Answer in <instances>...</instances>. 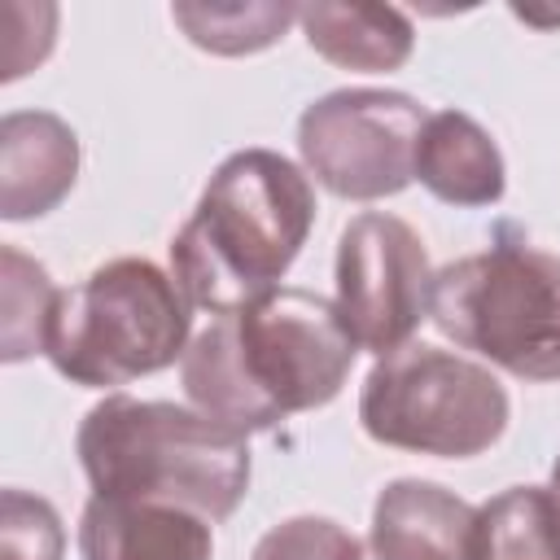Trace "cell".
I'll use <instances>...</instances> for the list:
<instances>
[{
	"instance_id": "cell-1",
	"label": "cell",
	"mask_w": 560,
	"mask_h": 560,
	"mask_svg": "<svg viewBox=\"0 0 560 560\" xmlns=\"http://www.w3.org/2000/svg\"><path fill=\"white\" fill-rule=\"evenodd\" d=\"M354 354L359 341L337 302L280 284L232 315H214L188 341L179 381L201 416L249 438L332 402Z\"/></svg>"
},
{
	"instance_id": "cell-2",
	"label": "cell",
	"mask_w": 560,
	"mask_h": 560,
	"mask_svg": "<svg viewBox=\"0 0 560 560\" xmlns=\"http://www.w3.org/2000/svg\"><path fill=\"white\" fill-rule=\"evenodd\" d=\"M315 228V188L276 149L228 153L171 236V280L188 306L232 315L280 289Z\"/></svg>"
},
{
	"instance_id": "cell-3",
	"label": "cell",
	"mask_w": 560,
	"mask_h": 560,
	"mask_svg": "<svg viewBox=\"0 0 560 560\" xmlns=\"http://www.w3.org/2000/svg\"><path fill=\"white\" fill-rule=\"evenodd\" d=\"M79 464L101 499L171 503L228 521L249 494V438L197 407L105 394L74 433Z\"/></svg>"
},
{
	"instance_id": "cell-4",
	"label": "cell",
	"mask_w": 560,
	"mask_h": 560,
	"mask_svg": "<svg viewBox=\"0 0 560 560\" xmlns=\"http://www.w3.org/2000/svg\"><path fill=\"white\" fill-rule=\"evenodd\" d=\"M179 284L149 258H109L61 289L48 363L83 389H118L184 359L192 315Z\"/></svg>"
},
{
	"instance_id": "cell-5",
	"label": "cell",
	"mask_w": 560,
	"mask_h": 560,
	"mask_svg": "<svg viewBox=\"0 0 560 560\" xmlns=\"http://www.w3.org/2000/svg\"><path fill=\"white\" fill-rule=\"evenodd\" d=\"M429 319L521 381H560V258L538 245L499 241L438 267Z\"/></svg>"
},
{
	"instance_id": "cell-6",
	"label": "cell",
	"mask_w": 560,
	"mask_h": 560,
	"mask_svg": "<svg viewBox=\"0 0 560 560\" xmlns=\"http://www.w3.org/2000/svg\"><path fill=\"white\" fill-rule=\"evenodd\" d=\"M503 381L455 350L407 341L381 354L359 389V424L372 442L438 459H472L508 429Z\"/></svg>"
},
{
	"instance_id": "cell-7",
	"label": "cell",
	"mask_w": 560,
	"mask_h": 560,
	"mask_svg": "<svg viewBox=\"0 0 560 560\" xmlns=\"http://www.w3.org/2000/svg\"><path fill=\"white\" fill-rule=\"evenodd\" d=\"M429 109L394 88H337L298 118L306 171L341 201L398 197L416 179V144Z\"/></svg>"
},
{
	"instance_id": "cell-8",
	"label": "cell",
	"mask_w": 560,
	"mask_h": 560,
	"mask_svg": "<svg viewBox=\"0 0 560 560\" xmlns=\"http://www.w3.org/2000/svg\"><path fill=\"white\" fill-rule=\"evenodd\" d=\"M337 311L359 350L394 354L429 319L433 267L420 232L385 210H363L337 241Z\"/></svg>"
},
{
	"instance_id": "cell-9",
	"label": "cell",
	"mask_w": 560,
	"mask_h": 560,
	"mask_svg": "<svg viewBox=\"0 0 560 560\" xmlns=\"http://www.w3.org/2000/svg\"><path fill=\"white\" fill-rule=\"evenodd\" d=\"M363 560H477V508L438 481L398 477L372 503Z\"/></svg>"
},
{
	"instance_id": "cell-10",
	"label": "cell",
	"mask_w": 560,
	"mask_h": 560,
	"mask_svg": "<svg viewBox=\"0 0 560 560\" xmlns=\"http://www.w3.org/2000/svg\"><path fill=\"white\" fill-rule=\"evenodd\" d=\"M74 179L79 136L61 114L13 109L0 118V219H44L70 197Z\"/></svg>"
},
{
	"instance_id": "cell-11",
	"label": "cell",
	"mask_w": 560,
	"mask_h": 560,
	"mask_svg": "<svg viewBox=\"0 0 560 560\" xmlns=\"http://www.w3.org/2000/svg\"><path fill=\"white\" fill-rule=\"evenodd\" d=\"M79 556L83 560H214L210 521L136 499L92 494L79 516Z\"/></svg>"
},
{
	"instance_id": "cell-12",
	"label": "cell",
	"mask_w": 560,
	"mask_h": 560,
	"mask_svg": "<svg viewBox=\"0 0 560 560\" xmlns=\"http://www.w3.org/2000/svg\"><path fill=\"white\" fill-rule=\"evenodd\" d=\"M416 179L446 206H494L508 188V166L494 136L464 109L429 114L416 144Z\"/></svg>"
},
{
	"instance_id": "cell-13",
	"label": "cell",
	"mask_w": 560,
	"mask_h": 560,
	"mask_svg": "<svg viewBox=\"0 0 560 560\" xmlns=\"http://www.w3.org/2000/svg\"><path fill=\"white\" fill-rule=\"evenodd\" d=\"M298 26L324 61L341 70H363V74H389L407 66L416 48V26L394 4L315 0V4H298Z\"/></svg>"
},
{
	"instance_id": "cell-14",
	"label": "cell",
	"mask_w": 560,
	"mask_h": 560,
	"mask_svg": "<svg viewBox=\"0 0 560 560\" xmlns=\"http://www.w3.org/2000/svg\"><path fill=\"white\" fill-rule=\"evenodd\" d=\"M477 560H560L547 486H508L477 508Z\"/></svg>"
},
{
	"instance_id": "cell-15",
	"label": "cell",
	"mask_w": 560,
	"mask_h": 560,
	"mask_svg": "<svg viewBox=\"0 0 560 560\" xmlns=\"http://www.w3.org/2000/svg\"><path fill=\"white\" fill-rule=\"evenodd\" d=\"M171 22L188 35V44L214 57H249L284 39V31L298 22V9L271 0H232V4L179 0L171 4Z\"/></svg>"
},
{
	"instance_id": "cell-16",
	"label": "cell",
	"mask_w": 560,
	"mask_h": 560,
	"mask_svg": "<svg viewBox=\"0 0 560 560\" xmlns=\"http://www.w3.org/2000/svg\"><path fill=\"white\" fill-rule=\"evenodd\" d=\"M61 289L48 267L26 258L18 245L0 249V359L22 363L48 350V328L57 315Z\"/></svg>"
},
{
	"instance_id": "cell-17",
	"label": "cell",
	"mask_w": 560,
	"mask_h": 560,
	"mask_svg": "<svg viewBox=\"0 0 560 560\" xmlns=\"http://www.w3.org/2000/svg\"><path fill=\"white\" fill-rule=\"evenodd\" d=\"M66 529L48 499L9 486L0 494V560H61Z\"/></svg>"
},
{
	"instance_id": "cell-18",
	"label": "cell",
	"mask_w": 560,
	"mask_h": 560,
	"mask_svg": "<svg viewBox=\"0 0 560 560\" xmlns=\"http://www.w3.org/2000/svg\"><path fill=\"white\" fill-rule=\"evenodd\" d=\"M249 560H363V542L332 516H289L254 542Z\"/></svg>"
},
{
	"instance_id": "cell-19",
	"label": "cell",
	"mask_w": 560,
	"mask_h": 560,
	"mask_svg": "<svg viewBox=\"0 0 560 560\" xmlns=\"http://www.w3.org/2000/svg\"><path fill=\"white\" fill-rule=\"evenodd\" d=\"M547 494H551V508H556V525H560V455L551 464V481H547Z\"/></svg>"
}]
</instances>
